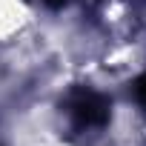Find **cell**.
<instances>
[{
  "label": "cell",
  "instance_id": "cell-2",
  "mask_svg": "<svg viewBox=\"0 0 146 146\" xmlns=\"http://www.w3.org/2000/svg\"><path fill=\"white\" fill-rule=\"evenodd\" d=\"M135 95H137V100L146 106V75H143V78H137V83H135Z\"/></svg>",
  "mask_w": 146,
  "mask_h": 146
},
{
  "label": "cell",
  "instance_id": "cell-1",
  "mask_svg": "<svg viewBox=\"0 0 146 146\" xmlns=\"http://www.w3.org/2000/svg\"><path fill=\"white\" fill-rule=\"evenodd\" d=\"M66 115L75 129H100L109 120V100L92 89H75L66 98Z\"/></svg>",
  "mask_w": 146,
  "mask_h": 146
}]
</instances>
